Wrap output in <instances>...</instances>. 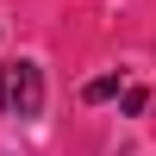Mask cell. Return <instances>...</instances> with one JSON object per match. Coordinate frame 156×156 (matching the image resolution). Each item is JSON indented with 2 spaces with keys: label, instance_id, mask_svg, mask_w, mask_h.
Returning a JSON list of instances; mask_svg holds the SVG:
<instances>
[{
  "label": "cell",
  "instance_id": "2",
  "mask_svg": "<svg viewBox=\"0 0 156 156\" xmlns=\"http://www.w3.org/2000/svg\"><path fill=\"white\" fill-rule=\"evenodd\" d=\"M112 94H119V75H100V81L81 87V100H112Z\"/></svg>",
  "mask_w": 156,
  "mask_h": 156
},
{
  "label": "cell",
  "instance_id": "1",
  "mask_svg": "<svg viewBox=\"0 0 156 156\" xmlns=\"http://www.w3.org/2000/svg\"><path fill=\"white\" fill-rule=\"evenodd\" d=\"M0 112H12V119L44 112V69L37 62H6L0 69Z\"/></svg>",
  "mask_w": 156,
  "mask_h": 156
}]
</instances>
